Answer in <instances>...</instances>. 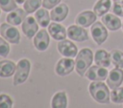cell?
Segmentation results:
<instances>
[{
	"label": "cell",
	"instance_id": "obj_7",
	"mask_svg": "<svg viewBox=\"0 0 123 108\" xmlns=\"http://www.w3.org/2000/svg\"><path fill=\"white\" fill-rule=\"evenodd\" d=\"M67 36L78 42H83L88 39V33L86 30L79 25H71L67 29Z\"/></svg>",
	"mask_w": 123,
	"mask_h": 108
},
{
	"label": "cell",
	"instance_id": "obj_29",
	"mask_svg": "<svg viewBox=\"0 0 123 108\" xmlns=\"http://www.w3.org/2000/svg\"><path fill=\"white\" fill-rule=\"evenodd\" d=\"M112 12L118 16H123V1H115L112 5Z\"/></svg>",
	"mask_w": 123,
	"mask_h": 108
},
{
	"label": "cell",
	"instance_id": "obj_15",
	"mask_svg": "<svg viewBox=\"0 0 123 108\" xmlns=\"http://www.w3.org/2000/svg\"><path fill=\"white\" fill-rule=\"evenodd\" d=\"M27 12L26 11L22 10V9H15L13 11H12L6 17V20L9 24L13 25V26H17L19 24H21L24 19L27 17Z\"/></svg>",
	"mask_w": 123,
	"mask_h": 108
},
{
	"label": "cell",
	"instance_id": "obj_3",
	"mask_svg": "<svg viewBox=\"0 0 123 108\" xmlns=\"http://www.w3.org/2000/svg\"><path fill=\"white\" fill-rule=\"evenodd\" d=\"M31 69V63L28 59L22 58L18 61L13 75V85H19L26 81Z\"/></svg>",
	"mask_w": 123,
	"mask_h": 108
},
{
	"label": "cell",
	"instance_id": "obj_20",
	"mask_svg": "<svg viewBox=\"0 0 123 108\" xmlns=\"http://www.w3.org/2000/svg\"><path fill=\"white\" fill-rule=\"evenodd\" d=\"M35 18L37 22V24L42 27V28H45L46 26H49V23H50V13L47 11V9H38L36 13H35Z\"/></svg>",
	"mask_w": 123,
	"mask_h": 108
},
{
	"label": "cell",
	"instance_id": "obj_10",
	"mask_svg": "<svg viewBox=\"0 0 123 108\" xmlns=\"http://www.w3.org/2000/svg\"><path fill=\"white\" fill-rule=\"evenodd\" d=\"M21 29L23 31V33L28 38H32L38 31V24H37L35 17L27 16L24 19V21L22 22Z\"/></svg>",
	"mask_w": 123,
	"mask_h": 108
},
{
	"label": "cell",
	"instance_id": "obj_28",
	"mask_svg": "<svg viewBox=\"0 0 123 108\" xmlns=\"http://www.w3.org/2000/svg\"><path fill=\"white\" fill-rule=\"evenodd\" d=\"M9 54H10V45L4 38L0 37V56L6 57L8 56Z\"/></svg>",
	"mask_w": 123,
	"mask_h": 108
},
{
	"label": "cell",
	"instance_id": "obj_21",
	"mask_svg": "<svg viewBox=\"0 0 123 108\" xmlns=\"http://www.w3.org/2000/svg\"><path fill=\"white\" fill-rule=\"evenodd\" d=\"M52 108H66L67 107V97L64 92L56 93L51 100Z\"/></svg>",
	"mask_w": 123,
	"mask_h": 108
},
{
	"label": "cell",
	"instance_id": "obj_5",
	"mask_svg": "<svg viewBox=\"0 0 123 108\" xmlns=\"http://www.w3.org/2000/svg\"><path fill=\"white\" fill-rule=\"evenodd\" d=\"M108 70L104 67L95 65V66H91L88 68V70L86 72L85 76H86V78H88L89 80L92 81H102L105 80L108 77Z\"/></svg>",
	"mask_w": 123,
	"mask_h": 108
},
{
	"label": "cell",
	"instance_id": "obj_6",
	"mask_svg": "<svg viewBox=\"0 0 123 108\" xmlns=\"http://www.w3.org/2000/svg\"><path fill=\"white\" fill-rule=\"evenodd\" d=\"M90 32L93 40L98 45H101L102 43H104L108 37V32L101 22H94L91 26Z\"/></svg>",
	"mask_w": 123,
	"mask_h": 108
},
{
	"label": "cell",
	"instance_id": "obj_9",
	"mask_svg": "<svg viewBox=\"0 0 123 108\" xmlns=\"http://www.w3.org/2000/svg\"><path fill=\"white\" fill-rule=\"evenodd\" d=\"M74 67H75V61L71 59V57L62 58L58 61L56 65V73L61 76H64L69 75L73 71Z\"/></svg>",
	"mask_w": 123,
	"mask_h": 108
},
{
	"label": "cell",
	"instance_id": "obj_4",
	"mask_svg": "<svg viewBox=\"0 0 123 108\" xmlns=\"http://www.w3.org/2000/svg\"><path fill=\"white\" fill-rule=\"evenodd\" d=\"M0 33L4 39L12 44H18L20 41V33L18 30L11 24L3 23L0 27Z\"/></svg>",
	"mask_w": 123,
	"mask_h": 108
},
{
	"label": "cell",
	"instance_id": "obj_27",
	"mask_svg": "<svg viewBox=\"0 0 123 108\" xmlns=\"http://www.w3.org/2000/svg\"><path fill=\"white\" fill-rule=\"evenodd\" d=\"M12 99L10 96L6 94L0 95V108H12Z\"/></svg>",
	"mask_w": 123,
	"mask_h": 108
},
{
	"label": "cell",
	"instance_id": "obj_33",
	"mask_svg": "<svg viewBox=\"0 0 123 108\" xmlns=\"http://www.w3.org/2000/svg\"><path fill=\"white\" fill-rule=\"evenodd\" d=\"M122 28H123V23H122Z\"/></svg>",
	"mask_w": 123,
	"mask_h": 108
},
{
	"label": "cell",
	"instance_id": "obj_2",
	"mask_svg": "<svg viewBox=\"0 0 123 108\" xmlns=\"http://www.w3.org/2000/svg\"><path fill=\"white\" fill-rule=\"evenodd\" d=\"M88 91L93 97L99 103H109L111 99V94L108 86L101 81H94L89 84Z\"/></svg>",
	"mask_w": 123,
	"mask_h": 108
},
{
	"label": "cell",
	"instance_id": "obj_14",
	"mask_svg": "<svg viewBox=\"0 0 123 108\" xmlns=\"http://www.w3.org/2000/svg\"><path fill=\"white\" fill-rule=\"evenodd\" d=\"M48 32L54 39L59 40V41L63 40L67 34V31L65 30V28L62 25H61L59 23H55V22L49 24Z\"/></svg>",
	"mask_w": 123,
	"mask_h": 108
},
{
	"label": "cell",
	"instance_id": "obj_32",
	"mask_svg": "<svg viewBox=\"0 0 123 108\" xmlns=\"http://www.w3.org/2000/svg\"><path fill=\"white\" fill-rule=\"evenodd\" d=\"M113 1H114V2H115V1H120V0H113Z\"/></svg>",
	"mask_w": 123,
	"mask_h": 108
},
{
	"label": "cell",
	"instance_id": "obj_31",
	"mask_svg": "<svg viewBox=\"0 0 123 108\" xmlns=\"http://www.w3.org/2000/svg\"><path fill=\"white\" fill-rule=\"evenodd\" d=\"M25 1H26V0H15V2H16L17 4H23Z\"/></svg>",
	"mask_w": 123,
	"mask_h": 108
},
{
	"label": "cell",
	"instance_id": "obj_19",
	"mask_svg": "<svg viewBox=\"0 0 123 108\" xmlns=\"http://www.w3.org/2000/svg\"><path fill=\"white\" fill-rule=\"evenodd\" d=\"M16 66L11 60H1L0 61V76L9 77L14 75Z\"/></svg>",
	"mask_w": 123,
	"mask_h": 108
},
{
	"label": "cell",
	"instance_id": "obj_26",
	"mask_svg": "<svg viewBox=\"0 0 123 108\" xmlns=\"http://www.w3.org/2000/svg\"><path fill=\"white\" fill-rule=\"evenodd\" d=\"M0 8L4 11H12L16 9L15 0H0Z\"/></svg>",
	"mask_w": 123,
	"mask_h": 108
},
{
	"label": "cell",
	"instance_id": "obj_18",
	"mask_svg": "<svg viewBox=\"0 0 123 108\" xmlns=\"http://www.w3.org/2000/svg\"><path fill=\"white\" fill-rule=\"evenodd\" d=\"M102 22L111 31H117L121 27V21L119 17L113 14H105L102 16Z\"/></svg>",
	"mask_w": 123,
	"mask_h": 108
},
{
	"label": "cell",
	"instance_id": "obj_11",
	"mask_svg": "<svg viewBox=\"0 0 123 108\" xmlns=\"http://www.w3.org/2000/svg\"><path fill=\"white\" fill-rule=\"evenodd\" d=\"M49 43H50V38L46 30L42 29L36 33L34 37V45L37 51L39 52L45 51L48 48Z\"/></svg>",
	"mask_w": 123,
	"mask_h": 108
},
{
	"label": "cell",
	"instance_id": "obj_1",
	"mask_svg": "<svg viewBox=\"0 0 123 108\" xmlns=\"http://www.w3.org/2000/svg\"><path fill=\"white\" fill-rule=\"evenodd\" d=\"M93 60V54L92 51L88 48H84L82 49L78 54L76 55V60H75V69L76 72L81 76H85L86 72L88 70L90 67L91 63Z\"/></svg>",
	"mask_w": 123,
	"mask_h": 108
},
{
	"label": "cell",
	"instance_id": "obj_16",
	"mask_svg": "<svg viewBox=\"0 0 123 108\" xmlns=\"http://www.w3.org/2000/svg\"><path fill=\"white\" fill-rule=\"evenodd\" d=\"M68 14V7L66 4H60L52 9L50 12V17L55 22H60L65 19Z\"/></svg>",
	"mask_w": 123,
	"mask_h": 108
},
{
	"label": "cell",
	"instance_id": "obj_23",
	"mask_svg": "<svg viewBox=\"0 0 123 108\" xmlns=\"http://www.w3.org/2000/svg\"><path fill=\"white\" fill-rule=\"evenodd\" d=\"M110 54L111 63L116 68H123V52L119 50H112Z\"/></svg>",
	"mask_w": 123,
	"mask_h": 108
},
{
	"label": "cell",
	"instance_id": "obj_17",
	"mask_svg": "<svg viewBox=\"0 0 123 108\" xmlns=\"http://www.w3.org/2000/svg\"><path fill=\"white\" fill-rule=\"evenodd\" d=\"M94 61L96 65L107 68L111 65V54L106 50H97L94 54Z\"/></svg>",
	"mask_w": 123,
	"mask_h": 108
},
{
	"label": "cell",
	"instance_id": "obj_13",
	"mask_svg": "<svg viewBox=\"0 0 123 108\" xmlns=\"http://www.w3.org/2000/svg\"><path fill=\"white\" fill-rule=\"evenodd\" d=\"M96 16L97 15L94 13V11H85L77 15L75 22L77 25H79L83 28H86L96 21Z\"/></svg>",
	"mask_w": 123,
	"mask_h": 108
},
{
	"label": "cell",
	"instance_id": "obj_25",
	"mask_svg": "<svg viewBox=\"0 0 123 108\" xmlns=\"http://www.w3.org/2000/svg\"><path fill=\"white\" fill-rule=\"evenodd\" d=\"M111 101L114 103H122L123 102V87H117L112 89L111 94Z\"/></svg>",
	"mask_w": 123,
	"mask_h": 108
},
{
	"label": "cell",
	"instance_id": "obj_30",
	"mask_svg": "<svg viewBox=\"0 0 123 108\" xmlns=\"http://www.w3.org/2000/svg\"><path fill=\"white\" fill-rule=\"evenodd\" d=\"M60 2H61V0H42V7L44 9L50 10V9H53L56 6H58Z\"/></svg>",
	"mask_w": 123,
	"mask_h": 108
},
{
	"label": "cell",
	"instance_id": "obj_12",
	"mask_svg": "<svg viewBox=\"0 0 123 108\" xmlns=\"http://www.w3.org/2000/svg\"><path fill=\"white\" fill-rule=\"evenodd\" d=\"M123 82V71L121 68H114L112 69L107 77V84L112 90L121 85Z\"/></svg>",
	"mask_w": 123,
	"mask_h": 108
},
{
	"label": "cell",
	"instance_id": "obj_24",
	"mask_svg": "<svg viewBox=\"0 0 123 108\" xmlns=\"http://www.w3.org/2000/svg\"><path fill=\"white\" fill-rule=\"evenodd\" d=\"M41 5V0H26L24 2V10L27 13H32L34 11H37Z\"/></svg>",
	"mask_w": 123,
	"mask_h": 108
},
{
	"label": "cell",
	"instance_id": "obj_8",
	"mask_svg": "<svg viewBox=\"0 0 123 108\" xmlns=\"http://www.w3.org/2000/svg\"><path fill=\"white\" fill-rule=\"evenodd\" d=\"M57 46H58L59 53L65 57H74L78 54H77L78 49H77L76 45L69 40H66V39L61 40Z\"/></svg>",
	"mask_w": 123,
	"mask_h": 108
},
{
	"label": "cell",
	"instance_id": "obj_22",
	"mask_svg": "<svg viewBox=\"0 0 123 108\" xmlns=\"http://www.w3.org/2000/svg\"><path fill=\"white\" fill-rule=\"evenodd\" d=\"M111 0H99L93 8V11L97 16H103L111 9Z\"/></svg>",
	"mask_w": 123,
	"mask_h": 108
}]
</instances>
